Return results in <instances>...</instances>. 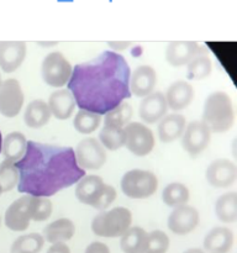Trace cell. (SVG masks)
<instances>
[{"mask_svg": "<svg viewBox=\"0 0 237 253\" xmlns=\"http://www.w3.org/2000/svg\"><path fill=\"white\" fill-rule=\"evenodd\" d=\"M130 66L123 56L105 51L91 61L76 64L67 89L79 109L103 116L130 98Z\"/></svg>", "mask_w": 237, "mask_h": 253, "instance_id": "6da1fadb", "label": "cell"}, {"mask_svg": "<svg viewBox=\"0 0 237 253\" xmlns=\"http://www.w3.org/2000/svg\"><path fill=\"white\" fill-rule=\"evenodd\" d=\"M15 166L19 193L37 198L52 197L86 175L77 163L73 148L36 141H27L26 152Z\"/></svg>", "mask_w": 237, "mask_h": 253, "instance_id": "7a4b0ae2", "label": "cell"}, {"mask_svg": "<svg viewBox=\"0 0 237 253\" xmlns=\"http://www.w3.org/2000/svg\"><path fill=\"white\" fill-rule=\"evenodd\" d=\"M201 123L211 133H224L231 130L235 123V108L231 96L225 91H214L205 99Z\"/></svg>", "mask_w": 237, "mask_h": 253, "instance_id": "3957f363", "label": "cell"}, {"mask_svg": "<svg viewBox=\"0 0 237 253\" xmlns=\"http://www.w3.org/2000/svg\"><path fill=\"white\" fill-rule=\"evenodd\" d=\"M76 197L81 204L104 211L115 202L118 193L99 175H84L77 183Z\"/></svg>", "mask_w": 237, "mask_h": 253, "instance_id": "277c9868", "label": "cell"}, {"mask_svg": "<svg viewBox=\"0 0 237 253\" xmlns=\"http://www.w3.org/2000/svg\"><path fill=\"white\" fill-rule=\"evenodd\" d=\"M132 225V214L127 208L116 207L104 210L91 221V231L94 235L105 239L121 237Z\"/></svg>", "mask_w": 237, "mask_h": 253, "instance_id": "5b68a950", "label": "cell"}, {"mask_svg": "<svg viewBox=\"0 0 237 253\" xmlns=\"http://www.w3.org/2000/svg\"><path fill=\"white\" fill-rule=\"evenodd\" d=\"M158 188V179L150 170L131 169L121 179V190L130 199H147Z\"/></svg>", "mask_w": 237, "mask_h": 253, "instance_id": "8992f818", "label": "cell"}, {"mask_svg": "<svg viewBox=\"0 0 237 253\" xmlns=\"http://www.w3.org/2000/svg\"><path fill=\"white\" fill-rule=\"evenodd\" d=\"M37 211V197L26 195L15 200L5 211V226L15 232L26 231L30 222L35 221Z\"/></svg>", "mask_w": 237, "mask_h": 253, "instance_id": "52a82bcc", "label": "cell"}, {"mask_svg": "<svg viewBox=\"0 0 237 253\" xmlns=\"http://www.w3.org/2000/svg\"><path fill=\"white\" fill-rule=\"evenodd\" d=\"M73 66L61 52H51L42 61L41 76L52 88H63L72 77Z\"/></svg>", "mask_w": 237, "mask_h": 253, "instance_id": "ba28073f", "label": "cell"}, {"mask_svg": "<svg viewBox=\"0 0 237 253\" xmlns=\"http://www.w3.org/2000/svg\"><path fill=\"white\" fill-rule=\"evenodd\" d=\"M125 147L137 157L150 155L155 148V135L150 127L141 123H130L123 127Z\"/></svg>", "mask_w": 237, "mask_h": 253, "instance_id": "9c48e42d", "label": "cell"}, {"mask_svg": "<svg viewBox=\"0 0 237 253\" xmlns=\"http://www.w3.org/2000/svg\"><path fill=\"white\" fill-rule=\"evenodd\" d=\"M76 161L83 170H98L105 165L106 150L98 138H83L74 150Z\"/></svg>", "mask_w": 237, "mask_h": 253, "instance_id": "30bf717a", "label": "cell"}, {"mask_svg": "<svg viewBox=\"0 0 237 253\" xmlns=\"http://www.w3.org/2000/svg\"><path fill=\"white\" fill-rule=\"evenodd\" d=\"M25 96L17 79L9 78L0 85V114L5 118H15L24 106Z\"/></svg>", "mask_w": 237, "mask_h": 253, "instance_id": "8fae6325", "label": "cell"}, {"mask_svg": "<svg viewBox=\"0 0 237 253\" xmlns=\"http://www.w3.org/2000/svg\"><path fill=\"white\" fill-rule=\"evenodd\" d=\"M211 141V132L201 121H192L185 126L182 135V147L192 157L206 150Z\"/></svg>", "mask_w": 237, "mask_h": 253, "instance_id": "7c38bea8", "label": "cell"}, {"mask_svg": "<svg viewBox=\"0 0 237 253\" xmlns=\"http://www.w3.org/2000/svg\"><path fill=\"white\" fill-rule=\"evenodd\" d=\"M200 222L199 211L190 205H180L173 209L167 220V226L173 234L184 236L198 227Z\"/></svg>", "mask_w": 237, "mask_h": 253, "instance_id": "4fadbf2b", "label": "cell"}, {"mask_svg": "<svg viewBox=\"0 0 237 253\" xmlns=\"http://www.w3.org/2000/svg\"><path fill=\"white\" fill-rule=\"evenodd\" d=\"M207 54L205 47H200L193 41L170 42L165 49V61L172 67L187 66L194 57Z\"/></svg>", "mask_w": 237, "mask_h": 253, "instance_id": "5bb4252c", "label": "cell"}, {"mask_svg": "<svg viewBox=\"0 0 237 253\" xmlns=\"http://www.w3.org/2000/svg\"><path fill=\"white\" fill-rule=\"evenodd\" d=\"M205 178L211 187L229 188L236 182V166L226 158L215 160L206 168Z\"/></svg>", "mask_w": 237, "mask_h": 253, "instance_id": "9a60e30c", "label": "cell"}, {"mask_svg": "<svg viewBox=\"0 0 237 253\" xmlns=\"http://www.w3.org/2000/svg\"><path fill=\"white\" fill-rule=\"evenodd\" d=\"M156 83H157V73L155 68L151 66H140L131 73L128 88H130L131 95L137 98H145L150 95L155 90Z\"/></svg>", "mask_w": 237, "mask_h": 253, "instance_id": "2e32d148", "label": "cell"}, {"mask_svg": "<svg viewBox=\"0 0 237 253\" xmlns=\"http://www.w3.org/2000/svg\"><path fill=\"white\" fill-rule=\"evenodd\" d=\"M168 105L164 94L153 91L150 95L142 98L138 108V116L146 124H156L164 115H167Z\"/></svg>", "mask_w": 237, "mask_h": 253, "instance_id": "e0dca14e", "label": "cell"}, {"mask_svg": "<svg viewBox=\"0 0 237 253\" xmlns=\"http://www.w3.org/2000/svg\"><path fill=\"white\" fill-rule=\"evenodd\" d=\"M26 43L21 41L0 42V68L5 73L16 71L26 58Z\"/></svg>", "mask_w": 237, "mask_h": 253, "instance_id": "ac0fdd59", "label": "cell"}, {"mask_svg": "<svg viewBox=\"0 0 237 253\" xmlns=\"http://www.w3.org/2000/svg\"><path fill=\"white\" fill-rule=\"evenodd\" d=\"M168 108L173 111L187 109L194 99V89L187 81H177L169 85L164 94Z\"/></svg>", "mask_w": 237, "mask_h": 253, "instance_id": "d6986e66", "label": "cell"}, {"mask_svg": "<svg viewBox=\"0 0 237 253\" xmlns=\"http://www.w3.org/2000/svg\"><path fill=\"white\" fill-rule=\"evenodd\" d=\"M49 111L57 120H68L77 108L76 99L69 89H58L48 98Z\"/></svg>", "mask_w": 237, "mask_h": 253, "instance_id": "ffe728a7", "label": "cell"}, {"mask_svg": "<svg viewBox=\"0 0 237 253\" xmlns=\"http://www.w3.org/2000/svg\"><path fill=\"white\" fill-rule=\"evenodd\" d=\"M187 126V120L182 114L173 113L164 115L157 126V135L160 142L170 143L182 137Z\"/></svg>", "mask_w": 237, "mask_h": 253, "instance_id": "44dd1931", "label": "cell"}, {"mask_svg": "<svg viewBox=\"0 0 237 253\" xmlns=\"http://www.w3.org/2000/svg\"><path fill=\"white\" fill-rule=\"evenodd\" d=\"M234 242L235 237L231 230L224 226H216L207 232L202 245L207 253H229Z\"/></svg>", "mask_w": 237, "mask_h": 253, "instance_id": "7402d4cb", "label": "cell"}, {"mask_svg": "<svg viewBox=\"0 0 237 253\" xmlns=\"http://www.w3.org/2000/svg\"><path fill=\"white\" fill-rule=\"evenodd\" d=\"M74 234H76L74 222L67 217H61L47 225L43 229L42 236H43L44 242L47 241L51 245L59 244V242L66 244L67 241L73 239Z\"/></svg>", "mask_w": 237, "mask_h": 253, "instance_id": "603a6c76", "label": "cell"}, {"mask_svg": "<svg viewBox=\"0 0 237 253\" xmlns=\"http://www.w3.org/2000/svg\"><path fill=\"white\" fill-rule=\"evenodd\" d=\"M51 111L46 101L42 99H35L27 104L24 113V121L27 127L41 128L51 120Z\"/></svg>", "mask_w": 237, "mask_h": 253, "instance_id": "cb8c5ba5", "label": "cell"}, {"mask_svg": "<svg viewBox=\"0 0 237 253\" xmlns=\"http://www.w3.org/2000/svg\"><path fill=\"white\" fill-rule=\"evenodd\" d=\"M148 232L140 226H131L120 237V247L123 253H143L147 246Z\"/></svg>", "mask_w": 237, "mask_h": 253, "instance_id": "d4e9b609", "label": "cell"}, {"mask_svg": "<svg viewBox=\"0 0 237 253\" xmlns=\"http://www.w3.org/2000/svg\"><path fill=\"white\" fill-rule=\"evenodd\" d=\"M27 140L25 135L19 131L7 133L5 137H2V155L5 160H10L12 162H17L24 157L26 152Z\"/></svg>", "mask_w": 237, "mask_h": 253, "instance_id": "484cf974", "label": "cell"}, {"mask_svg": "<svg viewBox=\"0 0 237 253\" xmlns=\"http://www.w3.org/2000/svg\"><path fill=\"white\" fill-rule=\"evenodd\" d=\"M215 214L217 219L225 224H231L237 219L236 192L225 193L215 203Z\"/></svg>", "mask_w": 237, "mask_h": 253, "instance_id": "4316f807", "label": "cell"}, {"mask_svg": "<svg viewBox=\"0 0 237 253\" xmlns=\"http://www.w3.org/2000/svg\"><path fill=\"white\" fill-rule=\"evenodd\" d=\"M190 199V192L183 183H169L162 192V200L167 207L177 208L185 205Z\"/></svg>", "mask_w": 237, "mask_h": 253, "instance_id": "83f0119b", "label": "cell"}, {"mask_svg": "<svg viewBox=\"0 0 237 253\" xmlns=\"http://www.w3.org/2000/svg\"><path fill=\"white\" fill-rule=\"evenodd\" d=\"M44 246V239L39 232L19 236L10 247V253H40Z\"/></svg>", "mask_w": 237, "mask_h": 253, "instance_id": "f1b7e54d", "label": "cell"}, {"mask_svg": "<svg viewBox=\"0 0 237 253\" xmlns=\"http://www.w3.org/2000/svg\"><path fill=\"white\" fill-rule=\"evenodd\" d=\"M99 142L105 150L118 151L125 146V133L123 128L116 126L104 125L99 133Z\"/></svg>", "mask_w": 237, "mask_h": 253, "instance_id": "f546056e", "label": "cell"}, {"mask_svg": "<svg viewBox=\"0 0 237 253\" xmlns=\"http://www.w3.org/2000/svg\"><path fill=\"white\" fill-rule=\"evenodd\" d=\"M101 118L103 116L99 115V114L79 109V111L74 116L73 126L81 135H89V133H93L94 131L98 130L101 124Z\"/></svg>", "mask_w": 237, "mask_h": 253, "instance_id": "4dcf8cb0", "label": "cell"}, {"mask_svg": "<svg viewBox=\"0 0 237 253\" xmlns=\"http://www.w3.org/2000/svg\"><path fill=\"white\" fill-rule=\"evenodd\" d=\"M133 116V110L131 104L122 101L120 105L114 108L109 113L104 115V125L116 126V127L123 128L127 124L131 123Z\"/></svg>", "mask_w": 237, "mask_h": 253, "instance_id": "1f68e13d", "label": "cell"}, {"mask_svg": "<svg viewBox=\"0 0 237 253\" xmlns=\"http://www.w3.org/2000/svg\"><path fill=\"white\" fill-rule=\"evenodd\" d=\"M212 62L207 54L197 56L187 64V77L192 81H202L211 74Z\"/></svg>", "mask_w": 237, "mask_h": 253, "instance_id": "d6a6232c", "label": "cell"}, {"mask_svg": "<svg viewBox=\"0 0 237 253\" xmlns=\"http://www.w3.org/2000/svg\"><path fill=\"white\" fill-rule=\"evenodd\" d=\"M19 183V170L15 162L10 160H4L0 165V190L2 193L10 192L17 187Z\"/></svg>", "mask_w": 237, "mask_h": 253, "instance_id": "836d02e7", "label": "cell"}, {"mask_svg": "<svg viewBox=\"0 0 237 253\" xmlns=\"http://www.w3.org/2000/svg\"><path fill=\"white\" fill-rule=\"evenodd\" d=\"M169 246V236L162 230H155L148 234L147 246L143 253H167Z\"/></svg>", "mask_w": 237, "mask_h": 253, "instance_id": "e575fe53", "label": "cell"}, {"mask_svg": "<svg viewBox=\"0 0 237 253\" xmlns=\"http://www.w3.org/2000/svg\"><path fill=\"white\" fill-rule=\"evenodd\" d=\"M53 211V205L48 198H37V211L35 221H46Z\"/></svg>", "mask_w": 237, "mask_h": 253, "instance_id": "d590c367", "label": "cell"}, {"mask_svg": "<svg viewBox=\"0 0 237 253\" xmlns=\"http://www.w3.org/2000/svg\"><path fill=\"white\" fill-rule=\"evenodd\" d=\"M84 253H110V249L104 242L95 241L88 245V247H86Z\"/></svg>", "mask_w": 237, "mask_h": 253, "instance_id": "8d00e7d4", "label": "cell"}, {"mask_svg": "<svg viewBox=\"0 0 237 253\" xmlns=\"http://www.w3.org/2000/svg\"><path fill=\"white\" fill-rule=\"evenodd\" d=\"M46 253H72L68 245L59 242V244H52Z\"/></svg>", "mask_w": 237, "mask_h": 253, "instance_id": "74e56055", "label": "cell"}, {"mask_svg": "<svg viewBox=\"0 0 237 253\" xmlns=\"http://www.w3.org/2000/svg\"><path fill=\"white\" fill-rule=\"evenodd\" d=\"M131 44V42H108V46L115 51H123Z\"/></svg>", "mask_w": 237, "mask_h": 253, "instance_id": "f35d334b", "label": "cell"}, {"mask_svg": "<svg viewBox=\"0 0 237 253\" xmlns=\"http://www.w3.org/2000/svg\"><path fill=\"white\" fill-rule=\"evenodd\" d=\"M183 253H206L204 251V250L201 249H189L187 250V251H184Z\"/></svg>", "mask_w": 237, "mask_h": 253, "instance_id": "ab89813d", "label": "cell"}, {"mask_svg": "<svg viewBox=\"0 0 237 253\" xmlns=\"http://www.w3.org/2000/svg\"><path fill=\"white\" fill-rule=\"evenodd\" d=\"M37 43L40 44V46H54V44H57V42H37Z\"/></svg>", "mask_w": 237, "mask_h": 253, "instance_id": "60d3db41", "label": "cell"}, {"mask_svg": "<svg viewBox=\"0 0 237 253\" xmlns=\"http://www.w3.org/2000/svg\"><path fill=\"white\" fill-rule=\"evenodd\" d=\"M2 150V135H1V131H0V153H1Z\"/></svg>", "mask_w": 237, "mask_h": 253, "instance_id": "b9f144b4", "label": "cell"}, {"mask_svg": "<svg viewBox=\"0 0 237 253\" xmlns=\"http://www.w3.org/2000/svg\"><path fill=\"white\" fill-rule=\"evenodd\" d=\"M1 83H2V81H1V76H0V85H1Z\"/></svg>", "mask_w": 237, "mask_h": 253, "instance_id": "7bdbcfd3", "label": "cell"}, {"mask_svg": "<svg viewBox=\"0 0 237 253\" xmlns=\"http://www.w3.org/2000/svg\"><path fill=\"white\" fill-rule=\"evenodd\" d=\"M2 194V192H1V190H0V195H1Z\"/></svg>", "mask_w": 237, "mask_h": 253, "instance_id": "ee69618b", "label": "cell"}, {"mask_svg": "<svg viewBox=\"0 0 237 253\" xmlns=\"http://www.w3.org/2000/svg\"><path fill=\"white\" fill-rule=\"evenodd\" d=\"M0 224H1V217H0Z\"/></svg>", "mask_w": 237, "mask_h": 253, "instance_id": "f6af8a7d", "label": "cell"}]
</instances>
